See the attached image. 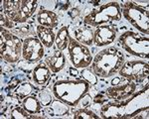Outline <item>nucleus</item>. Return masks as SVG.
<instances>
[{"instance_id":"1","label":"nucleus","mask_w":149,"mask_h":119,"mask_svg":"<svg viewBox=\"0 0 149 119\" xmlns=\"http://www.w3.org/2000/svg\"><path fill=\"white\" fill-rule=\"evenodd\" d=\"M124 54L116 47H109L95 55L92 62V71L98 77H111L124 64Z\"/></svg>"},{"instance_id":"2","label":"nucleus","mask_w":149,"mask_h":119,"mask_svg":"<svg viewBox=\"0 0 149 119\" xmlns=\"http://www.w3.org/2000/svg\"><path fill=\"white\" fill-rule=\"evenodd\" d=\"M90 83L85 80H59L53 85L52 92L57 99L68 106H77L83 96L88 93Z\"/></svg>"},{"instance_id":"3","label":"nucleus","mask_w":149,"mask_h":119,"mask_svg":"<svg viewBox=\"0 0 149 119\" xmlns=\"http://www.w3.org/2000/svg\"><path fill=\"white\" fill-rule=\"evenodd\" d=\"M121 19L120 5L118 2L111 1L93 9L84 18V23L91 27H100L107 23L119 21Z\"/></svg>"},{"instance_id":"4","label":"nucleus","mask_w":149,"mask_h":119,"mask_svg":"<svg viewBox=\"0 0 149 119\" xmlns=\"http://www.w3.org/2000/svg\"><path fill=\"white\" fill-rule=\"evenodd\" d=\"M36 0H4L3 12L13 23H25L37 9Z\"/></svg>"},{"instance_id":"5","label":"nucleus","mask_w":149,"mask_h":119,"mask_svg":"<svg viewBox=\"0 0 149 119\" xmlns=\"http://www.w3.org/2000/svg\"><path fill=\"white\" fill-rule=\"evenodd\" d=\"M148 85L143 87L140 91H137L131 97L125 99L123 101L114 102V103H107L104 104L102 109H100V115L102 118H114V119H120V118H130L134 117L137 113L141 112V109L134 108V99L137 95L142 92L143 90L147 89Z\"/></svg>"},{"instance_id":"6","label":"nucleus","mask_w":149,"mask_h":119,"mask_svg":"<svg viewBox=\"0 0 149 119\" xmlns=\"http://www.w3.org/2000/svg\"><path fill=\"white\" fill-rule=\"evenodd\" d=\"M120 5L121 15L135 29L143 35H149V13L148 10L137 5L135 2L126 1Z\"/></svg>"},{"instance_id":"7","label":"nucleus","mask_w":149,"mask_h":119,"mask_svg":"<svg viewBox=\"0 0 149 119\" xmlns=\"http://www.w3.org/2000/svg\"><path fill=\"white\" fill-rule=\"evenodd\" d=\"M118 42L122 49L132 56L148 59L149 38L146 35H139L133 31H126L119 36Z\"/></svg>"},{"instance_id":"8","label":"nucleus","mask_w":149,"mask_h":119,"mask_svg":"<svg viewBox=\"0 0 149 119\" xmlns=\"http://www.w3.org/2000/svg\"><path fill=\"white\" fill-rule=\"evenodd\" d=\"M0 56L7 63L15 64L22 57L23 41L16 35L7 31L5 28L0 29Z\"/></svg>"},{"instance_id":"9","label":"nucleus","mask_w":149,"mask_h":119,"mask_svg":"<svg viewBox=\"0 0 149 119\" xmlns=\"http://www.w3.org/2000/svg\"><path fill=\"white\" fill-rule=\"evenodd\" d=\"M149 65L147 62L142 61H128L119 70L118 73L121 77L128 80L134 83H140L148 77Z\"/></svg>"},{"instance_id":"10","label":"nucleus","mask_w":149,"mask_h":119,"mask_svg":"<svg viewBox=\"0 0 149 119\" xmlns=\"http://www.w3.org/2000/svg\"><path fill=\"white\" fill-rule=\"evenodd\" d=\"M68 51L71 63L76 68H86L92 64L93 58L90 50L72 36H70Z\"/></svg>"},{"instance_id":"11","label":"nucleus","mask_w":149,"mask_h":119,"mask_svg":"<svg viewBox=\"0 0 149 119\" xmlns=\"http://www.w3.org/2000/svg\"><path fill=\"white\" fill-rule=\"evenodd\" d=\"M44 45L36 36H30L23 40L22 58L30 63H38L44 56Z\"/></svg>"},{"instance_id":"12","label":"nucleus","mask_w":149,"mask_h":119,"mask_svg":"<svg viewBox=\"0 0 149 119\" xmlns=\"http://www.w3.org/2000/svg\"><path fill=\"white\" fill-rule=\"evenodd\" d=\"M138 90V83L127 82L123 84H116L114 86L109 87L104 91V94L107 98L112 99L115 102L123 101L125 99L134 95Z\"/></svg>"},{"instance_id":"13","label":"nucleus","mask_w":149,"mask_h":119,"mask_svg":"<svg viewBox=\"0 0 149 119\" xmlns=\"http://www.w3.org/2000/svg\"><path fill=\"white\" fill-rule=\"evenodd\" d=\"M117 31L110 25H102L95 29L93 33V44L97 47L109 46L114 42Z\"/></svg>"},{"instance_id":"14","label":"nucleus","mask_w":149,"mask_h":119,"mask_svg":"<svg viewBox=\"0 0 149 119\" xmlns=\"http://www.w3.org/2000/svg\"><path fill=\"white\" fill-rule=\"evenodd\" d=\"M51 77V70L47 66L46 63H40L33 70V82L37 85L47 84L48 80Z\"/></svg>"},{"instance_id":"15","label":"nucleus","mask_w":149,"mask_h":119,"mask_svg":"<svg viewBox=\"0 0 149 119\" xmlns=\"http://www.w3.org/2000/svg\"><path fill=\"white\" fill-rule=\"evenodd\" d=\"M46 64L49 66V68L51 70L52 73H57L59 71H61L66 66V58L63 52L57 50L54 52V54L52 56H48L46 58Z\"/></svg>"},{"instance_id":"16","label":"nucleus","mask_w":149,"mask_h":119,"mask_svg":"<svg viewBox=\"0 0 149 119\" xmlns=\"http://www.w3.org/2000/svg\"><path fill=\"white\" fill-rule=\"evenodd\" d=\"M37 21L41 26L48 28H56L59 25V17L55 12L47 9H41L37 14Z\"/></svg>"},{"instance_id":"17","label":"nucleus","mask_w":149,"mask_h":119,"mask_svg":"<svg viewBox=\"0 0 149 119\" xmlns=\"http://www.w3.org/2000/svg\"><path fill=\"white\" fill-rule=\"evenodd\" d=\"M74 33V39L81 44L86 45V46H92L93 44V33H95V31L93 30V28H91V26L85 24V25L77 28Z\"/></svg>"},{"instance_id":"18","label":"nucleus","mask_w":149,"mask_h":119,"mask_svg":"<svg viewBox=\"0 0 149 119\" xmlns=\"http://www.w3.org/2000/svg\"><path fill=\"white\" fill-rule=\"evenodd\" d=\"M36 33H37L38 39L44 45V47L47 48L53 47L55 40H56V34H55L54 31L51 28L39 25L36 27Z\"/></svg>"},{"instance_id":"19","label":"nucleus","mask_w":149,"mask_h":119,"mask_svg":"<svg viewBox=\"0 0 149 119\" xmlns=\"http://www.w3.org/2000/svg\"><path fill=\"white\" fill-rule=\"evenodd\" d=\"M69 40H70V33H69V27L68 26H63L60 28L56 35V40L55 44L56 48L60 51H64L69 46Z\"/></svg>"},{"instance_id":"20","label":"nucleus","mask_w":149,"mask_h":119,"mask_svg":"<svg viewBox=\"0 0 149 119\" xmlns=\"http://www.w3.org/2000/svg\"><path fill=\"white\" fill-rule=\"evenodd\" d=\"M22 106L30 114H38L41 112V103L36 96H26L23 98Z\"/></svg>"},{"instance_id":"21","label":"nucleus","mask_w":149,"mask_h":119,"mask_svg":"<svg viewBox=\"0 0 149 119\" xmlns=\"http://www.w3.org/2000/svg\"><path fill=\"white\" fill-rule=\"evenodd\" d=\"M66 103L62 102L59 99H55L51 102V107L49 108V113L51 116H64L69 113V109Z\"/></svg>"},{"instance_id":"22","label":"nucleus","mask_w":149,"mask_h":119,"mask_svg":"<svg viewBox=\"0 0 149 119\" xmlns=\"http://www.w3.org/2000/svg\"><path fill=\"white\" fill-rule=\"evenodd\" d=\"M10 118L13 119H27V118H39L38 116H31L30 113L22 107H14L10 111Z\"/></svg>"},{"instance_id":"23","label":"nucleus","mask_w":149,"mask_h":119,"mask_svg":"<svg viewBox=\"0 0 149 119\" xmlns=\"http://www.w3.org/2000/svg\"><path fill=\"white\" fill-rule=\"evenodd\" d=\"M74 119H97L100 118V116L97 115V114L93 112L92 110H90V109L81 108L74 113Z\"/></svg>"},{"instance_id":"24","label":"nucleus","mask_w":149,"mask_h":119,"mask_svg":"<svg viewBox=\"0 0 149 119\" xmlns=\"http://www.w3.org/2000/svg\"><path fill=\"white\" fill-rule=\"evenodd\" d=\"M33 85L29 82H23L22 84L18 85V87L15 90V94L20 98H25L32 92Z\"/></svg>"},{"instance_id":"25","label":"nucleus","mask_w":149,"mask_h":119,"mask_svg":"<svg viewBox=\"0 0 149 119\" xmlns=\"http://www.w3.org/2000/svg\"><path fill=\"white\" fill-rule=\"evenodd\" d=\"M81 75H83L84 80H86L90 84L95 85V83H97V77L95 75L93 71L88 70V68H83L81 71Z\"/></svg>"},{"instance_id":"26","label":"nucleus","mask_w":149,"mask_h":119,"mask_svg":"<svg viewBox=\"0 0 149 119\" xmlns=\"http://www.w3.org/2000/svg\"><path fill=\"white\" fill-rule=\"evenodd\" d=\"M39 98H40V102L43 106H48L51 104L52 102V96L51 93L48 91H43L41 92L39 95Z\"/></svg>"},{"instance_id":"27","label":"nucleus","mask_w":149,"mask_h":119,"mask_svg":"<svg viewBox=\"0 0 149 119\" xmlns=\"http://www.w3.org/2000/svg\"><path fill=\"white\" fill-rule=\"evenodd\" d=\"M0 18H1V28H13L14 27V23L7 17L3 11H1Z\"/></svg>"},{"instance_id":"28","label":"nucleus","mask_w":149,"mask_h":119,"mask_svg":"<svg viewBox=\"0 0 149 119\" xmlns=\"http://www.w3.org/2000/svg\"><path fill=\"white\" fill-rule=\"evenodd\" d=\"M81 99H83V105L85 106V107L88 106V104H90L91 101H92V97H91V95L88 94V93H86V94L84 95Z\"/></svg>"},{"instance_id":"29","label":"nucleus","mask_w":149,"mask_h":119,"mask_svg":"<svg viewBox=\"0 0 149 119\" xmlns=\"http://www.w3.org/2000/svg\"><path fill=\"white\" fill-rule=\"evenodd\" d=\"M105 100H107V99L105 98V97H102V93L97 95V97L95 98V102H102V101H105Z\"/></svg>"},{"instance_id":"30","label":"nucleus","mask_w":149,"mask_h":119,"mask_svg":"<svg viewBox=\"0 0 149 119\" xmlns=\"http://www.w3.org/2000/svg\"><path fill=\"white\" fill-rule=\"evenodd\" d=\"M71 15H72V17H76L77 15H79V10L78 9H73L72 10V12H71Z\"/></svg>"},{"instance_id":"31","label":"nucleus","mask_w":149,"mask_h":119,"mask_svg":"<svg viewBox=\"0 0 149 119\" xmlns=\"http://www.w3.org/2000/svg\"><path fill=\"white\" fill-rule=\"evenodd\" d=\"M71 73H73L74 75H78V71H74V68H71Z\"/></svg>"}]
</instances>
